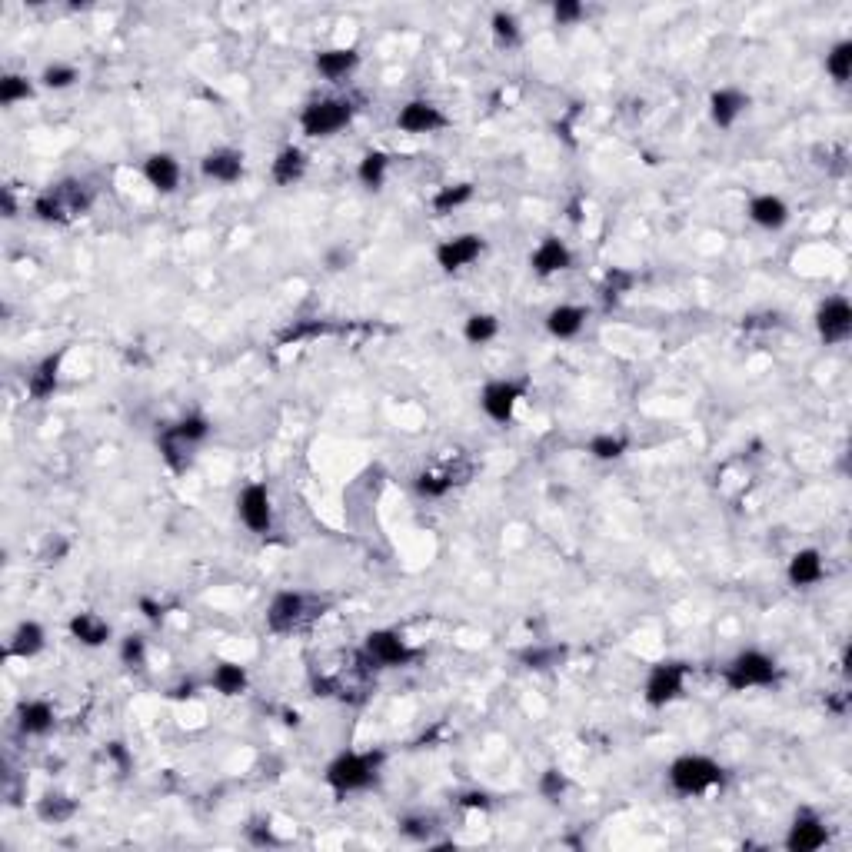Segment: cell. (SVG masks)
I'll list each match as a JSON object with an SVG mask.
<instances>
[{
  "label": "cell",
  "mask_w": 852,
  "mask_h": 852,
  "mask_svg": "<svg viewBox=\"0 0 852 852\" xmlns=\"http://www.w3.org/2000/svg\"><path fill=\"white\" fill-rule=\"evenodd\" d=\"M473 194H476V187L470 184V180H460V184H446V187H440L433 194L430 207H433L436 217H450L453 210H460V207L470 204Z\"/></svg>",
  "instance_id": "cell-32"
},
{
  "label": "cell",
  "mask_w": 852,
  "mask_h": 852,
  "mask_svg": "<svg viewBox=\"0 0 852 852\" xmlns=\"http://www.w3.org/2000/svg\"><path fill=\"white\" fill-rule=\"evenodd\" d=\"M313 67H317V74L323 80L340 84V80H347L353 70L360 67V50L357 47H327L313 57Z\"/></svg>",
  "instance_id": "cell-22"
},
{
  "label": "cell",
  "mask_w": 852,
  "mask_h": 852,
  "mask_svg": "<svg viewBox=\"0 0 852 852\" xmlns=\"http://www.w3.org/2000/svg\"><path fill=\"white\" fill-rule=\"evenodd\" d=\"M60 363H64V350L60 353H50V357H44L37 363L34 370L27 373V393L30 400H50L60 387Z\"/></svg>",
  "instance_id": "cell-25"
},
{
  "label": "cell",
  "mask_w": 852,
  "mask_h": 852,
  "mask_svg": "<svg viewBox=\"0 0 852 852\" xmlns=\"http://www.w3.org/2000/svg\"><path fill=\"white\" fill-rule=\"evenodd\" d=\"M34 94V84L24 77V74H4L0 77V104L4 107H14L20 100H27Z\"/></svg>",
  "instance_id": "cell-43"
},
{
  "label": "cell",
  "mask_w": 852,
  "mask_h": 852,
  "mask_svg": "<svg viewBox=\"0 0 852 852\" xmlns=\"http://www.w3.org/2000/svg\"><path fill=\"white\" fill-rule=\"evenodd\" d=\"M210 433H213V426L204 413H187L184 420H177V423H170L160 430V436H157L160 456H164V463L174 473H187L197 450L210 440Z\"/></svg>",
  "instance_id": "cell-1"
},
{
  "label": "cell",
  "mask_w": 852,
  "mask_h": 852,
  "mask_svg": "<svg viewBox=\"0 0 852 852\" xmlns=\"http://www.w3.org/2000/svg\"><path fill=\"white\" fill-rule=\"evenodd\" d=\"M456 483L460 480H456L453 470H426L413 480V490H417L420 496H426V500H440V496L450 493Z\"/></svg>",
  "instance_id": "cell-36"
},
{
  "label": "cell",
  "mask_w": 852,
  "mask_h": 852,
  "mask_svg": "<svg viewBox=\"0 0 852 852\" xmlns=\"http://www.w3.org/2000/svg\"><path fill=\"white\" fill-rule=\"evenodd\" d=\"M826 74L836 80V84H849L852 77V40H836L826 54Z\"/></svg>",
  "instance_id": "cell-37"
},
{
  "label": "cell",
  "mask_w": 852,
  "mask_h": 852,
  "mask_svg": "<svg viewBox=\"0 0 852 852\" xmlns=\"http://www.w3.org/2000/svg\"><path fill=\"white\" fill-rule=\"evenodd\" d=\"M140 610H144V616H147L150 623H160V620H164V606L154 603V600H147V596H140Z\"/></svg>",
  "instance_id": "cell-48"
},
{
  "label": "cell",
  "mask_w": 852,
  "mask_h": 852,
  "mask_svg": "<svg viewBox=\"0 0 852 852\" xmlns=\"http://www.w3.org/2000/svg\"><path fill=\"white\" fill-rule=\"evenodd\" d=\"M387 174H390V154L387 150H367L357 164V180L367 190H383L387 184Z\"/></svg>",
  "instance_id": "cell-31"
},
{
  "label": "cell",
  "mask_w": 852,
  "mask_h": 852,
  "mask_svg": "<svg viewBox=\"0 0 852 852\" xmlns=\"http://www.w3.org/2000/svg\"><path fill=\"white\" fill-rule=\"evenodd\" d=\"M67 633H70V639H77L80 646H90V649L107 646L110 636H114V630H110V623L104 620V616H97V613H90V610L70 616Z\"/></svg>",
  "instance_id": "cell-24"
},
{
  "label": "cell",
  "mask_w": 852,
  "mask_h": 852,
  "mask_svg": "<svg viewBox=\"0 0 852 852\" xmlns=\"http://www.w3.org/2000/svg\"><path fill=\"white\" fill-rule=\"evenodd\" d=\"M237 516L240 523L247 526L250 533H270L273 526V496H270V486L267 483H247L243 490L237 493Z\"/></svg>",
  "instance_id": "cell-13"
},
{
  "label": "cell",
  "mask_w": 852,
  "mask_h": 852,
  "mask_svg": "<svg viewBox=\"0 0 852 852\" xmlns=\"http://www.w3.org/2000/svg\"><path fill=\"white\" fill-rule=\"evenodd\" d=\"M523 400H526L523 380H490L480 390V410L500 426H506L516 417V407H520Z\"/></svg>",
  "instance_id": "cell-10"
},
{
  "label": "cell",
  "mask_w": 852,
  "mask_h": 852,
  "mask_svg": "<svg viewBox=\"0 0 852 852\" xmlns=\"http://www.w3.org/2000/svg\"><path fill=\"white\" fill-rule=\"evenodd\" d=\"M583 17H586V7L580 4V0H556V4H553V20L560 27L580 24Z\"/></svg>",
  "instance_id": "cell-45"
},
{
  "label": "cell",
  "mask_w": 852,
  "mask_h": 852,
  "mask_svg": "<svg viewBox=\"0 0 852 852\" xmlns=\"http://www.w3.org/2000/svg\"><path fill=\"white\" fill-rule=\"evenodd\" d=\"M496 337H500V317H496V313L480 310L463 320V340L470 343V347H486V343H493Z\"/></svg>",
  "instance_id": "cell-30"
},
{
  "label": "cell",
  "mask_w": 852,
  "mask_h": 852,
  "mask_svg": "<svg viewBox=\"0 0 852 852\" xmlns=\"http://www.w3.org/2000/svg\"><path fill=\"white\" fill-rule=\"evenodd\" d=\"M0 204H4V217L14 220L17 217V200H14V190L4 187V194H0Z\"/></svg>",
  "instance_id": "cell-50"
},
{
  "label": "cell",
  "mask_w": 852,
  "mask_h": 852,
  "mask_svg": "<svg viewBox=\"0 0 852 852\" xmlns=\"http://www.w3.org/2000/svg\"><path fill=\"white\" fill-rule=\"evenodd\" d=\"M210 686L217 689L220 696H227V699L243 696V693H247V686H250V673H247V666L233 663V659H223V663L213 666Z\"/></svg>",
  "instance_id": "cell-29"
},
{
  "label": "cell",
  "mask_w": 852,
  "mask_h": 852,
  "mask_svg": "<svg viewBox=\"0 0 852 852\" xmlns=\"http://www.w3.org/2000/svg\"><path fill=\"white\" fill-rule=\"evenodd\" d=\"M633 287H636V273H633V270L613 267V270L603 277V297H606V300H623Z\"/></svg>",
  "instance_id": "cell-44"
},
{
  "label": "cell",
  "mask_w": 852,
  "mask_h": 852,
  "mask_svg": "<svg viewBox=\"0 0 852 852\" xmlns=\"http://www.w3.org/2000/svg\"><path fill=\"white\" fill-rule=\"evenodd\" d=\"M786 580L789 586L796 590H809V586H819L826 580V560L823 553L806 546V550H796L789 556V566H786Z\"/></svg>",
  "instance_id": "cell-20"
},
{
  "label": "cell",
  "mask_w": 852,
  "mask_h": 852,
  "mask_svg": "<svg viewBox=\"0 0 852 852\" xmlns=\"http://www.w3.org/2000/svg\"><path fill=\"white\" fill-rule=\"evenodd\" d=\"M746 110H749V97L739 87H719L709 94V120L719 130H733Z\"/></svg>",
  "instance_id": "cell-19"
},
{
  "label": "cell",
  "mask_w": 852,
  "mask_h": 852,
  "mask_svg": "<svg viewBox=\"0 0 852 852\" xmlns=\"http://www.w3.org/2000/svg\"><path fill=\"white\" fill-rule=\"evenodd\" d=\"M397 127L403 130V134H440V130L450 127V117L443 114L440 104H433V100L426 97H413L407 100L400 110H397Z\"/></svg>",
  "instance_id": "cell-14"
},
{
  "label": "cell",
  "mask_w": 852,
  "mask_h": 852,
  "mask_svg": "<svg viewBox=\"0 0 852 852\" xmlns=\"http://www.w3.org/2000/svg\"><path fill=\"white\" fill-rule=\"evenodd\" d=\"M77 80H80V70L74 64H64V60H54V64H47L40 70V87H47V90H67V87H74Z\"/></svg>",
  "instance_id": "cell-40"
},
{
  "label": "cell",
  "mask_w": 852,
  "mask_h": 852,
  "mask_svg": "<svg viewBox=\"0 0 852 852\" xmlns=\"http://www.w3.org/2000/svg\"><path fill=\"white\" fill-rule=\"evenodd\" d=\"M460 806L463 809H490V796L480 793V789H470V793L460 796Z\"/></svg>",
  "instance_id": "cell-47"
},
{
  "label": "cell",
  "mask_w": 852,
  "mask_h": 852,
  "mask_svg": "<svg viewBox=\"0 0 852 852\" xmlns=\"http://www.w3.org/2000/svg\"><path fill=\"white\" fill-rule=\"evenodd\" d=\"M357 117V104L350 97H317L300 110V134L310 140H327L347 130Z\"/></svg>",
  "instance_id": "cell-5"
},
{
  "label": "cell",
  "mask_w": 852,
  "mask_h": 852,
  "mask_svg": "<svg viewBox=\"0 0 852 852\" xmlns=\"http://www.w3.org/2000/svg\"><path fill=\"white\" fill-rule=\"evenodd\" d=\"M47 646V630L40 626L37 620H24L17 623V630L10 633V643H7V656L10 659H34L44 653Z\"/></svg>",
  "instance_id": "cell-28"
},
{
  "label": "cell",
  "mask_w": 852,
  "mask_h": 852,
  "mask_svg": "<svg viewBox=\"0 0 852 852\" xmlns=\"http://www.w3.org/2000/svg\"><path fill=\"white\" fill-rule=\"evenodd\" d=\"M380 766H383L380 749H370V753H353L350 749V753H340L330 759L327 769H323V783H327L337 796H353L377 783Z\"/></svg>",
  "instance_id": "cell-2"
},
{
  "label": "cell",
  "mask_w": 852,
  "mask_h": 852,
  "mask_svg": "<svg viewBox=\"0 0 852 852\" xmlns=\"http://www.w3.org/2000/svg\"><path fill=\"white\" fill-rule=\"evenodd\" d=\"M686 683H689V666H686V663H679V659H666V663H656V666L646 673V683H643L646 706L666 709L669 703L683 699Z\"/></svg>",
  "instance_id": "cell-8"
},
{
  "label": "cell",
  "mask_w": 852,
  "mask_h": 852,
  "mask_svg": "<svg viewBox=\"0 0 852 852\" xmlns=\"http://www.w3.org/2000/svg\"><path fill=\"white\" fill-rule=\"evenodd\" d=\"M536 793H540V799H546V803H560V799L570 793V776H566L560 766L543 769L540 779H536Z\"/></svg>",
  "instance_id": "cell-38"
},
{
  "label": "cell",
  "mask_w": 852,
  "mask_h": 852,
  "mask_svg": "<svg viewBox=\"0 0 852 852\" xmlns=\"http://www.w3.org/2000/svg\"><path fill=\"white\" fill-rule=\"evenodd\" d=\"M363 656L377 669H403L410 666L420 653L397 630H370L363 636Z\"/></svg>",
  "instance_id": "cell-9"
},
{
  "label": "cell",
  "mask_w": 852,
  "mask_h": 852,
  "mask_svg": "<svg viewBox=\"0 0 852 852\" xmlns=\"http://www.w3.org/2000/svg\"><path fill=\"white\" fill-rule=\"evenodd\" d=\"M144 180L157 190V194L170 197V194H177V190H180L184 167H180V160L174 154H167V150H157V154H150L144 160Z\"/></svg>",
  "instance_id": "cell-17"
},
{
  "label": "cell",
  "mask_w": 852,
  "mask_h": 852,
  "mask_svg": "<svg viewBox=\"0 0 852 852\" xmlns=\"http://www.w3.org/2000/svg\"><path fill=\"white\" fill-rule=\"evenodd\" d=\"M829 843V826L826 819L813 813V809H799L793 816V823L786 829V839L783 846L789 852H819Z\"/></svg>",
  "instance_id": "cell-15"
},
{
  "label": "cell",
  "mask_w": 852,
  "mask_h": 852,
  "mask_svg": "<svg viewBox=\"0 0 852 852\" xmlns=\"http://www.w3.org/2000/svg\"><path fill=\"white\" fill-rule=\"evenodd\" d=\"M317 610H320V603L313 600V596L300 593V590H280V593H273V600L267 603L263 620H267L270 633L287 636V633L303 630V626L317 616Z\"/></svg>",
  "instance_id": "cell-7"
},
{
  "label": "cell",
  "mask_w": 852,
  "mask_h": 852,
  "mask_svg": "<svg viewBox=\"0 0 852 852\" xmlns=\"http://www.w3.org/2000/svg\"><path fill=\"white\" fill-rule=\"evenodd\" d=\"M816 333L826 347H839L852 337V303L843 293H833L816 307Z\"/></svg>",
  "instance_id": "cell-11"
},
{
  "label": "cell",
  "mask_w": 852,
  "mask_h": 852,
  "mask_svg": "<svg viewBox=\"0 0 852 852\" xmlns=\"http://www.w3.org/2000/svg\"><path fill=\"white\" fill-rule=\"evenodd\" d=\"M483 250H486V240L480 233H456V237H446L436 243L433 260L443 273H460L466 267H473V263L483 257Z\"/></svg>",
  "instance_id": "cell-12"
},
{
  "label": "cell",
  "mask_w": 852,
  "mask_h": 852,
  "mask_svg": "<svg viewBox=\"0 0 852 852\" xmlns=\"http://www.w3.org/2000/svg\"><path fill=\"white\" fill-rule=\"evenodd\" d=\"M490 30H493V40L506 50L520 47L523 44V27H520V17L510 14V10H496L490 17Z\"/></svg>",
  "instance_id": "cell-35"
},
{
  "label": "cell",
  "mask_w": 852,
  "mask_h": 852,
  "mask_svg": "<svg viewBox=\"0 0 852 852\" xmlns=\"http://www.w3.org/2000/svg\"><path fill=\"white\" fill-rule=\"evenodd\" d=\"M573 267V250L566 247L560 237H543L536 243V250L530 253V270L536 277H556V273H566Z\"/></svg>",
  "instance_id": "cell-18"
},
{
  "label": "cell",
  "mask_w": 852,
  "mask_h": 852,
  "mask_svg": "<svg viewBox=\"0 0 852 852\" xmlns=\"http://www.w3.org/2000/svg\"><path fill=\"white\" fill-rule=\"evenodd\" d=\"M397 829H400L403 839H410V843H430L433 833H436V819L426 816V813H410V816L400 819Z\"/></svg>",
  "instance_id": "cell-41"
},
{
  "label": "cell",
  "mask_w": 852,
  "mask_h": 852,
  "mask_svg": "<svg viewBox=\"0 0 852 852\" xmlns=\"http://www.w3.org/2000/svg\"><path fill=\"white\" fill-rule=\"evenodd\" d=\"M779 679V663L763 649H743L726 663L723 683L733 693H746V689H766Z\"/></svg>",
  "instance_id": "cell-6"
},
{
  "label": "cell",
  "mask_w": 852,
  "mask_h": 852,
  "mask_svg": "<svg viewBox=\"0 0 852 852\" xmlns=\"http://www.w3.org/2000/svg\"><path fill=\"white\" fill-rule=\"evenodd\" d=\"M90 204H94V194L87 190L84 180H60V184L40 190L34 200V213L44 223H67L74 217H84Z\"/></svg>",
  "instance_id": "cell-4"
},
{
  "label": "cell",
  "mask_w": 852,
  "mask_h": 852,
  "mask_svg": "<svg viewBox=\"0 0 852 852\" xmlns=\"http://www.w3.org/2000/svg\"><path fill=\"white\" fill-rule=\"evenodd\" d=\"M57 726V713L47 699H27L17 706V729L24 736H47Z\"/></svg>",
  "instance_id": "cell-26"
},
{
  "label": "cell",
  "mask_w": 852,
  "mask_h": 852,
  "mask_svg": "<svg viewBox=\"0 0 852 852\" xmlns=\"http://www.w3.org/2000/svg\"><path fill=\"white\" fill-rule=\"evenodd\" d=\"M307 167H310V160H307V154H303L300 147H283L277 157H273V164H270V180L277 187H293V184H300L303 177H307Z\"/></svg>",
  "instance_id": "cell-27"
},
{
  "label": "cell",
  "mask_w": 852,
  "mask_h": 852,
  "mask_svg": "<svg viewBox=\"0 0 852 852\" xmlns=\"http://www.w3.org/2000/svg\"><path fill=\"white\" fill-rule=\"evenodd\" d=\"M586 320H590V310L580 307V303H560V307L546 313L543 323L553 340H576L583 333Z\"/></svg>",
  "instance_id": "cell-23"
},
{
  "label": "cell",
  "mask_w": 852,
  "mask_h": 852,
  "mask_svg": "<svg viewBox=\"0 0 852 852\" xmlns=\"http://www.w3.org/2000/svg\"><path fill=\"white\" fill-rule=\"evenodd\" d=\"M586 453H590L593 460H600V463H613V460H620V456L630 453V436H623V433H596L590 440V446H586Z\"/></svg>",
  "instance_id": "cell-34"
},
{
  "label": "cell",
  "mask_w": 852,
  "mask_h": 852,
  "mask_svg": "<svg viewBox=\"0 0 852 852\" xmlns=\"http://www.w3.org/2000/svg\"><path fill=\"white\" fill-rule=\"evenodd\" d=\"M350 263V253H347V247H337V250H330L327 253V267L330 270H343Z\"/></svg>",
  "instance_id": "cell-49"
},
{
  "label": "cell",
  "mask_w": 852,
  "mask_h": 852,
  "mask_svg": "<svg viewBox=\"0 0 852 852\" xmlns=\"http://www.w3.org/2000/svg\"><path fill=\"white\" fill-rule=\"evenodd\" d=\"M566 656L563 646H526L520 653V663L526 669H536V673H543V669H553L560 666Z\"/></svg>",
  "instance_id": "cell-39"
},
{
  "label": "cell",
  "mask_w": 852,
  "mask_h": 852,
  "mask_svg": "<svg viewBox=\"0 0 852 852\" xmlns=\"http://www.w3.org/2000/svg\"><path fill=\"white\" fill-rule=\"evenodd\" d=\"M746 217L749 223H756L759 230H783L789 217H793V210H789V204L779 194H756L753 200L746 204Z\"/></svg>",
  "instance_id": "cell-21"
},
{
  "label": "cell",
  "mask_w": 852,
  "mask_h": 852,
  "mask_svg": "<svg viewBox=\"0 0 852 852\" xmlns=\"http://www.w3.org/2000/svg\"><path fill=\"white\" fill-rule=\"evenodd\" d=\"M117 656L127 669H144L147 666V639L140 633H127L124 639H120Z\"/></svg>",
  "instance_id": "cell-42"
},
{
  "label": "cell",
  "mask_w": 852,
  "mask_h": 852,
  "mask_svg": "<svg viewBox=\"0 0 852 852\" xmlns=\"http://www.w3.org/2000/svg\"><path fill=\"white\" fill-rule=\"evenodd\" d=\"M666 783L679 796H706V793H713L716 786L726 783V769L709 756L686 753V756H676L673 763H669Z\"/></svg>",
  "instance_id": "cell-3"
},
{
  "label": "cell",
  "mask_w": 852,
  "mask_h": 852,
  "mask_svg": "<svg viewBox=\"0 0 852 852\" xmlns=\"http://www.w3.org/2000/svg\"><path fill=\"white\" fill-rule=\"evenodd\" d=\"M243 150L237 147H213L200 157V174L213 184H237L243 177Z\"/></svg>",
  "instance_id": "cell-16"
},
{
  "label": "cell",
  "mask_w": 852,
  "mask_h": 852,
  "mask_svg": "<svg viewBox=\"0 0 852 852\" xmlns=\"http://www.w3.org/2000/svg\"><path fill=\"white\" fill-rule=\"evenodd\" d=\"M37 816L50 826L70 823L77 816V799H70L67 793H47L44 799H37Z\"/></svg>",
  "instance_id": "cell-33"
},
{
  "label": "cell",
  "mask_w": 852,
  "mask_h": 852,
  "mask_svg": "<svg viewBox=\"0 0 852 852\" xmlns=\"http://www.w3.org/2000/svg\"><path fill=\"white\" fill-rule=\"evenodd\" d=\"M107 759L120 769V773H130V766H134V756H130V749L120 743V739L107 743Z\"/></svg>",
  "instance_id": "cell-46"
}]
</instances>
